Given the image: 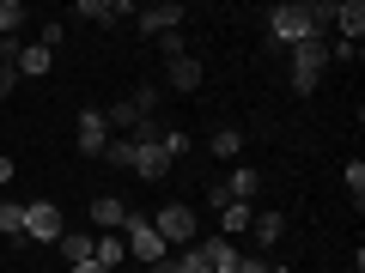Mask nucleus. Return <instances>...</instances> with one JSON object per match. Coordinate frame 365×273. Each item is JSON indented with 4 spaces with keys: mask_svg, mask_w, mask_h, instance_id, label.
I'll use <instances>...</instances> for the list:
<instances>
[{
    "mask_svg": "<svg viewBox=\"0 0 365 273\" xmlns=\"http://www.w3.org/2000/svg\"><path fill=\"white\" fill-rule=\"evenodd\" d=\"M122 243H128V261H134V267H158V261H170L165 237H158L153 219H140V213H128V225H122Z\"/></svg>",
    "mask_w": 365,
    "mask_h": 273,
    "instance_id": "nucleus-1",
    "label": "nucleus"
},
{
    "mask_svg": "<svg viewBox=\"0 0 365 273\" xmlns=\"http://www.w3.org/2000/svg\"><path fill=\"white\" fill-rule=\"evenodd\" d=\"M323 67H329V43H323V37L299 43V49H292V73H287V85L299 91V97H311V91L323 85Z\"/></svg>",
    "mask_w": 365,
    "mask_h": 273,
    "instance_id": "nucleus-2",
    "label": "nucleus"
},
{
    "mask_svg": "<svg viewBox=\"0 0 365 273\" xmlns=\"http://www.w3.org/2000/svg\"><path fill=\"white\" fill-rule=\"evenodd\" d=\"M153 231L165 237V249H189V243H195V207H182V200L158 207L153 213Z\"/></svg>",
    "mask_w": 365,
    "mask_h": 273,
    "instance_id": "nucleus-3",
    "label": "nucleus"
},
{
    "mask_svg": "<svg viewBox=\"0 0 365 273\" xmlns=\"http://www.w3.org/2000/svg\"><path fill=\"white\" fill-rule=\"evenodd\" d=\"M73 146H79V158H104L110 122H104V109H98V104H86V109L73 116Z\"/></svg>",
    "mask_w": 365,
    "mask_h": 273,
    "instance_id": "nucleus-4",
    "label": "nucleus"
},
{
    "mask_svg": "<svg viewBox=\"0 0 365 273\" xmlns=\"http://www.w3.org/2000/svg\"><path fill=\"white\" fill-rule=\"evenodd\" d=\"M61 207L55 200H31L25 207V243H61Z\"/></svg>",
    "mask_w": 365,
    "mask_h": 273,
    "instance_id": "nucleus-5",
    "label": "nucleus"
},
{
    "mask_svg": "<svg viewBox=\"0 0 365 273\" xmlns=\"http://www.w3.org/2000/svg\"><path fill=\"white\" fill-rule=\"evenodd\" d=\"M182 18H189V13H182L177 0H153V6L134 13V25H140L146 37H165V31H182Z\"/></svg>",
    "mask_w": 365,
    "mask_h": 273,
    "instance_id": "nucleus-6",
    "label": "nucleus"
},
{
    "mask_svg": "<svg viewBox=\"0 0 365 273\" xmlns=\"http://www.w3.org/2000/svg\"><path fill=\"white\" fill-rule=\"evenodd\" d=\"M73 13H79V18H91V25H104V31H116V25H128L140 6H134V0H79Z\"/></svg>",
    "mask_w": 365,
    "mask_h": 273,
    "instance_id": "nucleus-7",
    "label": "nucleus"
},
{
    "mask_svg": "<svg viewBox=\"0 0 365 273\" xmlns=\"http://www.w3.org/2000/svg\"><path fill=\"white\" fill-rule=\"evenodd\" d=\"M170 164H177V158L165 152V140H158V146H134V170H128V176L158 182V176H170Z\"/></svg>",
    "mask_w": 365,
    "mask_h": 273,
    "instance_id": "nucleus-8",
    "label": "nucleus"
},
{
    "mask_svg": "<svg viewBox=\"0 0 365 273\" xmlns=\"http://www.w3.org/2000/svg\"><path fill=\"white\" fill-rule=\"evenodd\" d=\"M195 255H201V267H207V273H232L237 261H244L232 237H207V243H195Z\"/></svg>",
    "mask_w": 365,
    "mask_h": 273,
    "instance_id": "nucleus-9",
    "label": "nucleus"
},
{
    "mask_svg": "<svg viewBox=\"0 0 365 273\" xmlns=\"http://www.w3.org/2000/svg\"><path fill=\"white\" fill-rule=\"evenodd\" d=\"M91 261H98L104 273L128 267V243H122V231H98V237H91Z\"/></svg>",
    "mask_w": 365,
    "mask_h": 273,
    "instance_id": "nucleus-10",
    "label": "nucleus"
},
{
    "mask_svg": "<svg viewBox=\"0 0 365 273\" xmlns=\"http://www.w3.org/2000/svg\"><path fill=\"white\" fill-rule=\"evenodd\" d=\"M335 31H341V43L365 37V0H335Z\"/></svg>",
    "mask_w": 365,
    "mask_h": 273,
    "instance_id": "nucleus-11",
    "label": "nucleus"
},
{
    "mask_svg": "<svg viewBox=\"0 0 365 273\" xmlns=\"http://www.w3.org/2000/svg\"><path fill=\"white\" fill-rule=\"evenodd\" d=\"M13 67H19V79H49V73H55V55L43 49V43H25Z\"/></svg>",
    "mask_w": 365,
    "mask_h": 273,
    "instance_id": "nucleus-12",
    "label": "nucleus"
},
{
    "mask_svg": "<svg viewBox=\"0 0 365 273\" xmlns=\"http://www.w3.org/2000/svg\"><path fill=\"white\" fill-rule=\"evenodd\" d=\"M91 225H98V231H122V225H128V207H122L116 195H98L91 200V213H86Z\"/></svg>",
    "mask_w": 365,
    "mask_h": 273,
    "instance_id": "nucleus-13",
    "label": "nucleus"
},
{
    "mask_svg": "<svg viewBox=\"0 0 365 273\" xmlns=\"http://www.w3.org/2000/svg\"><path fill=\"white\" fill-rule=\"evenodd\" d=\"M165 85H170V91H201V61H195V55L165 61Z\"/></svg>",
    "mask_w": 365,
    "mask_h": 273,
    "instance_id": "nucleus-14",
    "label": "nucleus"
},
{
    "mask_svg": "<svg viewBox=\"0 0 365 273\" xmlns=\"http://www.w3.org/2000/svg\"><path fill=\"white\" fill-rule=\"evenodd\" d=\"M250 219H256V200H232V207L220 213V237L237 243V231H250Z\"/></svg>",
    "mask_w": 365,
    "mask_h": 273,
    "instance_id": "nucleus-15",
    "label": "nucleus"
},
{
    "mask_svg": "<svg viewBox=\"0 0 365 273\" xmlns=\"http://www.w3.org/2000/svg\"><path fill=\"white\" fill-rule=\"evenodd\" d=\"M250 231H256V243H262V249H280V237H287V219H280V213H256V219H250Z\"/></svg>",
    "mask_w": 365,
    "mask_h": 273,
    "instance_id": "nucleus-16",
    "label": "nucleus"
},
{
    "mask_svg": "<svg viewBox=\"0 0 365 273\" xmlns=\"http://www.w3.org/2000/svg\"><path fill=\"white\" fill-rule=\"evenodd\" d=\"M207 152H213V158H225V164H232V158L244 152V134H237V128H213V134H207Z\"/></svg>",
    "mask_w": 365,
    "mask_h": 273,
    "instance_id": "nucleus-17",
    "label": "nucleus"
},
{
    "mask_svg": "<svg viewBox=\"0 0 365 273\" xmlns=\"http://www.w3.org/2000/svg\"><path fill=\"white\" fill-rule=\"evenodd\" d=\"M225 188H232V200H256V188H262V176L250 164H237L232 176H225Z\"/></svg>",
    "mask_w": 365,
    "mask_h": 273,
    "instance_id": "nucleus-18",
    "label": "nucleus"
},
{
    "mask_svg": "<svg viewBox=\"0 0 365 273\" xmlns=\"http://www.w3.org/2000/svg\"><path fill=\"white\" fill-rule=\"evenodd\" d=\"M25 18H31L25 0H0V37H19V31H25Z\"/></svg>",
    "mask_w": 365,
    "mask_h": 273,
    "instance_id": "nucleus-19",
    "label": "nucleus"
},
{
    "mask_svg": "<svg viewBox=\"0 0 365 273\" xmlns=\"http://www.w3.org/2000/svg\"><path fill=\"white\" fill-rule=\"evenodd\" d=\"M0 237L25 243V207H19V200H0Z\"/></svg>",
    "mask_w": 365,
    "mask_h": 273,
    "instance_id": "nucleus-20",
    "label": "nucleus"
},
{
    "mask_svg": "<svg viewBox=\"0 0 365 273\" xmlns=\"http://www.w3.org/2000/svg\"><path fill=\"white\" fill-rule=\"evenodd\" d=\"M104 164L110 170H134V140H128V134H116V140L104 146Z\"/></svg>",
    "mask_w": 365,
    "mask_h": 273,
    "instance_id": "nucleus-21",
    "label": "nucleus"
},
{
    "mask_svg": "<svg viewBox=\"0 0 365 273\" xmlns=\"http://www.w3.org/2000/svg\"><path fill=\"white\" fill-rule=\"evenodd\" d=\"M61 255H67V267L91 261V237H86V231H61Z\"/></svg>",
    "mask_w": 365,
    "mask_h": 273,
    "instance_id": "nucleus-22",
    "label": "nucleus"
},
{
    "mask_svg": "<svg viewBox=\"0 0 365 273\" xmlns=\"http://www.w3.org/2000/svg\"><path fill=\"white\" fill-rule=\"evenodd\" d=\"M341 182H347V195H353V213H359V207H365V164H359V158H353V164L341 170Z\"/></svg>",
    "mask_w": 365,
    "mask_h": 273,
    "instance_id": "nucleus-23",
    "label": "nucleus"
},
{
    "mask_svg": "<svg viewBox=\"0 0 365 273\" xmlns=\"http://www.w3.org/2000/svg\"><path fill=\"white\" fill-rule=\"evenodd\" d=\"M128 104H134V116H158V85H134V97H128Z\"/></svg>",
    "mask_w": 365,
    "mask_h": 273,
    "instance_id": "nucleus-24",
    "label": "nucleus"
},
{
    "mask_svg": "<svg viewBox=\"0 0 365 273\" xmlns=\"http://www.w3.org/2000/svg\"><path fill=\"white\" fill-rule=\"evenodd\" d=\"M153 43H158L165 61H182V55H189V37H182V31H165V37H153Z\"/></svg>",
    "mask_w": 365,
    "mask_h": 273,
    "instance_id": "nucleus-25",
    "label": "nucleus"
},
{
    "mask_svg": "<svg viewBox=\"0 0 365 273\" xmlns=\"http://www.w3.org/2000/svg\"><path fill=\"white\" fill-rule=\"evenodd\" d=\"M329 67H359V43H329Z\"/></svg>",
    "mask_w": 365,
    "mask_h": 273,
    "instance_id": "nucleus-26",
    "label": "nucleus"
},
{
    "mask_svg": "<svg viewBox=\"0 0 365 273\" xmlns=\"http://www.w3.org/2000/svg\"><path fill=\"white\" fill-rule=\"evenodd\" d=\"M37 43H43V49H49V55H55V49H61V43H67V25H61V18H49V25H43V37H37Z\"/></svg>",
    "mask_w": 365,
    "mask_h": 273,
    "instance_id": "nucleus-27",
    "label": "nucleus"
},
{
    "mask_svg": "<svg viewBox=\"0 0 365 273\" xmlns=\"http://www.w3.org/2000/svg\"><path fill=\"white\" fill-rule=\"evenodd\" d=\"M207 207H213V213L232 207V188H225V176H220V182H207Z\"/></svg>",
    "mask_w": 365,
    "mask_h": 273,
    "instance_id": "nucleus-28",
    "label": "nucleus"
},
{
    "mask_svg": "<svg viewBox=\"0 0 365 273\" xmlns=\"http://www.w3.org/2000/svg\"><path fill=\"white\" fill-rule=\"evenodd\" d=\"M189 146H195V140H189V134H182V128H165V152H170V158H182V152H189Z\"/></svg>",
    "mask_w": 365,
    "mask_h": 273,
    "instance_id": "nucleus-29",
    "label": "nucleus"
},
{
    "mask_svg": "<svg viewBox=\"0 0 365 273\" xmlns=\"http://www.w3.org/2000/svg\"><path fill=\"white\" fill-rule=\"evenodd\" d=\"M19 85H25V79H19V67H13V61H0V97H13Z\"/></svg>",
    "mask_w": 365,
    "mask_h": 273,
    "instance_id": "nucleus-30",
    "label": "nucleus"
},
{
    "mask_svg": "<svg viewBox=\"0 0 365 273\" xmlns=\"http://www.w3.org/2000/svg\"><path fill=\"white\" fill-rule=\"evenodd\" d=\"M232 273H268V261H256V255H250V261H237Z\"/></svg>",
    "mask_w": 365,
    "mask_h": 273,
    "instance_id": "nucleus-31",
    "label": "nucleus"
},
{
    "mask_svg": "<svg viewBox=\"0 0 365 273\" xmlns=\"http://www.w3.org/2000/svg\"><path fill=\"white\" fill-rule=\"evenodd\" d=\"M6 182H13V158L0 152V188H6Z\"/></svg>",
    "mask_w": 365,
    "mask_h": 273,
    "instance_id": "nucleus-32",
    "label": "nucleus"
},
{
    "mask_svg": "<svg viewBox=\"0 0 365 273\" xmlns=\"http://www.w3.org/2000/svg\"><path fill=\"white\" fill-rule=\"evenodd\" d=\"M73 273H104V267H98V261H79V267Z\"/></svg>",
    "mask_w": 365,
    "mask_h": 273,
    "instance_id": "nucleus-33",
    "label": "nucleus"
},
{
    "mask_svg": "<svg viewBox=\"0 0 365 273\" xmlns=\"http://www.w3.org/2000/svg\"><path fill=\"white\" fill-rule=\"evenodd\" d=\"M341 273H365V261H359V255H353V267H341Z\"/></svg>",
    "mask_w": 365,
    "mask_h": 273,
    "instance_id": "nucleus-34",
    "label": "nucleus"
},
{
    "mask_svg": "<svg viewBox=\"0 0 365 273\" xmlns=\"http://www.w3.org/2000/svg\"><path fill=\"white\" fill-rule=\"evenodd\" d=\"M268 273H292V267H280V261H268Z\"/></svg>",
    "mask_w": 365,
    "mask_h": 273,
    "instance_id": "nucleus-35",
    "label": "nucleus"
},
{
    "mask_svg": "<svg viewBox=\"0 0 365 273\" xmlns=\"http://www.w3.org/2000/svg\"><path fill=\"white\" fill-rule=\"evenodd\" d=\"M116 273H146V267H134V261H128V267H116Z\"/></svg>",
    "mask_w": 365,
    "mask_h": 273,
    "instance_id": "nucleus-36",
    "label": "nucleus"
}]
</instances>
